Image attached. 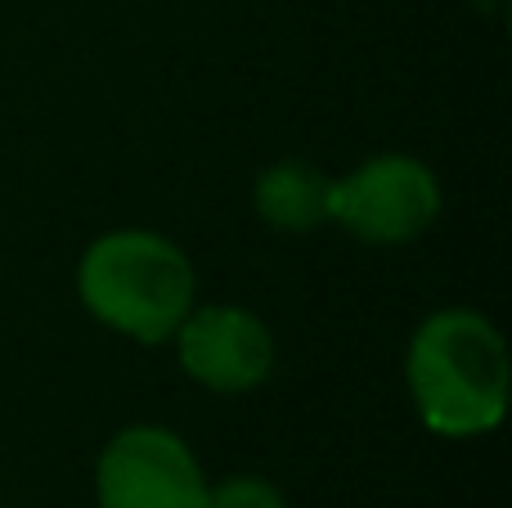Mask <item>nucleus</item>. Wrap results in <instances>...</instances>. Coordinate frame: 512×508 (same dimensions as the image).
<instances>
[{
	"label": "nucleus",
	"instance_id": "f257e3e1",
	"mask_svg": "<svg viewBox=\"0 0 512 508\" xmlns=\"http://www.w3.org/2000/svg\"><path fill=\"white\" fill-rule=\"evenodd\" d=\"M405 383L436 437H486L508 414V347L481 311L450 306L409 338Z\"/></svg>",
	"mask_w": 512,
	"mask_h": 508
},
{
	"label": "nucleus",
	"instance_id": "f03ea898",
	"mask_svg": "<svg viewBox=\"0 0 512 508\" xmlns=\"http://www.w3.org/2000/svg\"><path fill=\"white\" fill-rule=\"evenodd\" d=\"M77 293L104 329L158 347L171 342L180 320L194 311L198 279L171 239L153 230H113L86 248Z\"/></svg>",
	"mask_w": 512,
	"mask_h": 508
},
{
	"label": "nucleus",
	"instance_id": "7ed1b4c3",
	"mask_svg": "<svg viewBox=\"0 0 512 508\" xmlns=\"http://www.w3.org/2000/svg\"><path fill=\"white\" fill-rule=\"evenodd\" d=\"M441 216V180L409 153H378L328 189V221L360 243H409Z\"/></svg>",
	"mask_w": 512,
	"mask_h": 508
},
{
	"label": "nucleus",
	"instance_id": "20e7f679",
	"mask_svg": "<svg viewBox=\"0 0 512 508\" xmlns=\"http://www.w3.org/2000/svg\"><path fill=\"white\" fill-rule=\"evenodd\" d=\"M99 508H207L198 455L158 423L122 428L95 464Z\"/></svg>",
	"mask_w": 512,
	"mask_h": 508
},
{
	"label": "nucleus",
	"instance_id": "39448f33",
	"mask_svg": "<svg viewBox=\"0 0 512 508\" xmlns=\"http://www.w3.org/2000/svg\"><path fill=\"white\" fill-rule=\"evenodd\" d=\"M171 338L180 369L207 392H252L274 369L270 329L243 306H194Z\"/></svg>",
	"mask_w": 512,
	"mask_h": 508
},
{
	"label": "nucleus",
	"instance_id": "423d86ee",
	"mask_svg": "<svg viewBox=\"0 0 512 508\" xmlns=\"http://www.w3.org/2000/svg\"><path fill=\"white\" fill-rule=\"evenodd\" d=\"M328 189L333 180L324 176L319 167L310 162H274L256 176L252 185V207L261 212L265 225L274 230H288V234H310L328 221Z\"/></svg>",
	"mask_w": 512,
	"mask_h": 508
},
{
	"label": "nucleus",
	"instance_id": "0eeeda50",
	"mask_svg": "<svg viewBox=\"0 0 512 508\" xmlns=\"http://www.w3.org/2000/svg\"><path fill=\"white\" fill-rule=\"evenodd\" d=\"M207 508H288L279 486L265 477H225L221 486H207Z\"/></svg>",
	"mask_w": 512,
	"mask_h": 508
}]
</instances>
